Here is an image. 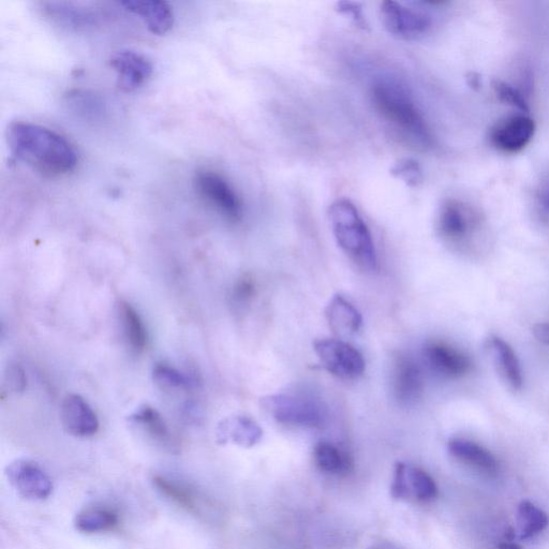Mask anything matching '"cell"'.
<instances>
[{"mask_svg":"<svg viewBox=\"0 0 549 549\" xmlns=\"http://www.w3.org/2000/svg\"><path fill=\"white\" fill-rule=\"evenodd\" d=\"M468 83L471 87L477 88L480 86V78L476 76V74H470V77H468Z\"/></svg>","mask_w":549,"mask_h":549,"instance_id":"37","label":"cell"},{"mask_svg":"<svg viewBox=\"0 0 549 549\" xmlns=\"http://www.w3.org/2000/svg\"><path fill=\"white\" fill-rule=\"evenodd\" d=\"M540 201L544 210L549 213V182H547L540 191Z\"/></svg>","mask_w":549,"mask_h":549,"instance_id":"36","label":"cell"},{"mask_svg":"<svg viewBox=\"0 0 549 549\" xmlns=\"http://www.w3.org/2000/svg\"><path fill=\"white\" fill-rule=\"evenodd\" d=\"M120 315L124 334L130 348L140 353L147 346V331L144 322L135 307L127 302L120 305Z\"/></svg>","mask_w":549,"mask_h":549,"instance_id":"27","label":"cell"},{"mask_svg":"<svg viewBox=\"0 0 549 549\" xmlns=\"http://www.w3.org/2000/svg\"><path fill=\"white\" fill-rule=\"evenodd\" d=\"M493 89L498 99L513 108L527 114L529 112L528 101L522 91L507 82L496 80Z\"/></svg>","mask_w":549,"mask_h":549,"instance_id":"31","label":"cell"},{"mask_svg":"<svg viewBox=\"0 0 549 549\" xmlns=\"http://www.w3.org/2000/svg\"><path fill=\"white\" fill-rule=\"evenodd\" d=\"M66 103L70 111L88 122L105 120L108 110L107 103L99 95L74 89L66 95Z\"/></svg>","mask_w":549,"mask_h":549,"instance_id":"23","label":"cell"},{"mask_svg":"<svg viewBox=\"0 0 549 549\" xmlns=\"http://www.w3.org/2000/svg\"><path fill=\"white\" fill-rule=\"evenodd\" d=\"M330 328L339 337L352 336L362 328L363 318L344 296L335 295L325 309Z\"/></svg>","mask_w":549,"mask_h":549,"instance_id":"20","label":"cell"},{"mask_svg":"<svg viewBox=\"0 0 549 549\" xmlns=\"http://www.w3.org/2000/svg\"><path fill=\"white\" fill-rule=\"evenodd\" d=\"M111 66L117 73L118 86L125 92L136 91L152 77L154 67L141 53L125 50L115 53Z\"/></svg>","mask_w":549,"mask_h":549,"instance_id":"15","label":"cell"},{"mask_svg":"<svg viewBox=\"0 0 549 549\" xmlns=\"http://www.w3.org/2000/svg\"><path fill=\"white\" fill-rule=\"evenodd\" d=\"M438 494L435 480L425 470L405 463L396 465L392 484L394 498L426 503L435 500Z\"/></svg>","mask_w":549,"mask_h":549,"instance_id":"11","label":"cell"},{"mask_svg":"<svg viewBox=\"0 0 549 549\" xmlns=\"http://www.w3.org/2000/svg\"><path fill=\"white\" fill-rule=\"evenodd\" d=\"M437 230L441 239L456 250L474 254L479 251L484 220L470 204L450 198L440 206Z\"/></svg>","mask_w":549,"mask_h":549,"instance_id":"4","label":"cell"},{"mask_svg":"<svg viewBox=\"0 0 549 549\" xmlns=\"http://www.w3.org/2000/svg\"><path fill=\"white\" fill-rule=\"evenodd\" d=\"M153 482L158 491L178 507L196 516H203L206 504L202 494L196 488L165 476H155Z\"/></svg>","mask_w":549,"mask_h":549,"instance_id":"19","label":"cell"},{"mask_svg":"<svg viewBox=\"0 0 549 549\" xmlns=\"http://www.w3.org/2000/svg\"><path fill=\"white\" fill-rule=\"evenodd\" d=\"M6 476L13 488L28 500H44L52 494L51 479L36 463L19 459L7 467Z\"/></svg>","mask_w":549,"mask_h":549,"instance_id":"12","label":"cell"},{"mask_svg":"<svg viewBox=\"0 0 549 549\" xmlns=\"http://www.w3.org/2000/svg\"><path fill=\"white\" fill-rule=\"evenodd\" d=\"M8 144L14 157L47 176H62L77 168L79 155L72 143L50 128L18 122L10 125Z\"/></svg>","mask_w":549,"mask_h":549,"instance_id":"1","label":"cell"},{"mask_svg":"<svg viewBox=\"0 0 549 549\" xmlns=\"http://www.w3.org/2000/svg\"><path fill=\"white\" fill-rule=\"evenodd\" d=\"M376 111L400 135L423 150L433 147L434 137L408 89L396 81L380 80L370 89Z\"/></svg>","mask_w":549,"mask_h":549,"instance_id":"2","label":"cell"},{"mask_svg":"<svg viewBox=\"0 0 549 549\" xmlns=\"http://www.w3.org/2000/svg\"><path fill=\"white\" fill-rule=\"evenodd\" d=\"M5 384L11 392H23L27 387V377L19 364H11L5 374Z\"/></svg>","mask_w":549,"mask_h":549,"instance_id":"32","label":"cell"},{"mask_svg":"<svg viewBox=\"0 0 549 549\" xmlns=\"http://www.w3.org/2000/svg\"><path fill=\"white\" fill-rule=\"evenodd\" d=\"M62 423L69 434L86 438L97 434L99 420L86 400L77 394L65 397L61 408Z\"/></svg>","mask_w":549,"mask_h":549,"instance_id":"16","label":"cell"},{"mask_svg":"<svg viewBox=\"0 0 549 549\" xmlns=\"http://www.w3.org/2000/svg\"><path fill=\"white\" fill-rule=\"evenodd\" d=\"M262 434V429L254 420L242 417V415L222 421L217 433L220 442H233L245 448H250L258 443Z\"/></svg>","mask_w":549,"mask_h":549,"instance_id":"21","label":"cell"},{"mask_svg":"<svg viewBox=\"0 0 549 549\" xmlns=\"http://www.w3.org/2000/svg\"><path fill=\"white\" fill-rule=\"evenodd\" d=\"M44 16L55 25L76 33H86L100 28L111 16L107 9L91 5L48 2L41 4Z\"/></svg>","mask_w":549,"mask_h":549,"instance_id":"7","label":"cell"},{"mask_svg":"<svg viewBox=\"0 0 549 549\" xmlns=\"http://www.w3.org/2000/svg\"><path fill=\"white\" fill-rule=\"evenodd\" d=\"M424 355L434 372L444 378H463L472 369L469 355L441 340L429 341L424 348Z\"/></svg>","mask_w":549,"mask_h":549,"instance_id":"13","label":"cell"},{"mask_svg":"<svg viewBox=\"0 0 549 549\" xmlns=\"http://www.w3.org/2000/svg\"><path fill=\"white\" fill-rule=\"evenodd\" d=\"M380 14L382 24L388 33L406 41L422 39L433 27L432 18L425 12L392 0L381 4Z\"/></svg>","mask_w":549,"mask_h":549,"instance_id":"9","label":"cell"},{"mask_svg":"<svg viewBox=\"0 0 549 549\" xmlns=\"http://www.w3.org/2000/svg\"><path fill=\"white\" fill-rule=\"evenodd\" d=\"M314 461L321 471L337 474V476L349 473L353 467L352 459L347 453L326 441L319 442L316 445Z\"/></svg>","mask_w":549,"mask_h":549,"instance_id":"25","label":"cell"},{"mask_svg":"<svg viewBox=\"0 0 549 549\" xmlns=\"http://www.w3.org/2000/svg\"><path fill=\"white\" fill-rule=\"evenodd\" d=\"M195 186L198 195L222 217L233 224L243 219V202L224 176L210 170L199 171Z\"/></svg>","mask_w":549,"mask_h":549,"instance_id":"6","label":"cell"},{"mask_svg":"<svg viewBox=\"0 0 549 549\" xmlns=\"http://www.w3.org/2000/svg\"><path fill=\"white\" fill-rule=\"evenodd\" d=\"M130 420L142 428L148 436L156 442L169 447L171 445L170 430L160 413L150 407L144 406L131 415Z\"/></svg>","mask_w":549,"mask_h":549,"instance_id":"26","label":"cell"},{"mask_svg":"<svg viewBox=\"0 0 549 549\" xmlns=\"http://www.w3.org/2000/svg\"><path fill=\"white\" fill-rule=\"evenodd\" d=\"M126 11L139 17L155 35H165L174 24V14L169 4L159 0H127L120 3Z\"/></svg>","mask_w":549,"mask_h":549,"instance_id":"17","label":"cell"},{"mask_svg":"<svg viewBox=\"0 0 549 549\" xmlns=\"http://www.w3.org/2000/svg\"><path fill=\"white\" fill-rule=\"evenodd\" d=\"M536 133V123L527 114L502 118L489 132V140L498 151L517 154L525 150Z\"/></svg>","mask_w":549,"mask_h":549,"instance_id":"10","label":"cell"},{"mask_svg":"<svg viewBox=\"0 0 549 549\" xmlns=\"http://www.w3.org/2000/svg\"><path fill=\"white\" fill-rule=\"evenodd\" d=\"M118 524H120V515L109 507L87 508L74 519V527L87 534L112 531Z\"/></svg>","mask_w":549,"mask_h":549,"instance_id":"24","label":"cell"},{"mask_svg":"<svg viewBox=\"0 0 549 549\" xmlns=\"http://www.w3.org/2000/svg\"><path fill=\"white\" fill-rule=\"evenodd\" d=\"M549 525L548 515L530 501H523L518 507V526L524 540L538 536Z\"/></svg>","mask_w":549,"mask_h":549,"instance_id":"28","label":"cell"},{"mask_svg":"<svg viewBox=\"0 0 549 549\" xmlns=\"http://www.w3.org/2000/svg\"><path fill=\"white\" fill-rule=\"evenodd\" d=\"M500 549H522L521 546L513 543H503L500 545Z\"/></svg>","mask_w":549,"mask_h":549,"instance_id":"38","label":"cell"},{"mask_svg":"<svg viewBox=\"0 0 549 549\" xmlns=\"http://www.w3.org/2000/svg\"><path fill=\"white\" fill-rule=\"evenodd\" d=\"M154 380L163 389H185L189 380L180 370L167 363H158L154 367Z\"/></svg>","mask_w":549,"mask_h":549,"instance_id":"30","label":"cell"},{"mask_svg":"<svg viewBox=\"0 0 549 549\" xmlns=\"http://www.w3.org/2000/svg\"><path fill=\"white\" fill-rule=\"evenodd\" d=\"M532 332L534 337H536L541 344L549 347V322H542L534 325Z\"/></svg>","mask_w":549,"mask_h":549,"instance_id":"35","label":"cell"},{"mask_svg":"<svg viewBox=\"0 0 549 549\" xmlns=\"http://www.w3.org/2000/svg\"><path fill=\"white\" fill-rule=\"evenodd\" d=\"M255 284L251 278L245 277L236 284L233 291V299L237 303H247L255 295Z\"/></svg>","mask_w":549,"mask_h":549,"instance_id":"34","label":"cell"},{"mask_svg":"<svg viewBox=\"0 0 549 549\" xmlns=\"http://www.w3.org/2000/svg\"><path fill=\"white\" fill-rule=\"evenodd\" d=\"M391 174L411 188H417L424 182V174L419 162L411 158L398 160L392 167Z\"/></svg>","mask_w":549,"mask_h":549,"instance_id":"29","label":"cell"},{"mask_svg":"<svg viewBox=\"0 0 549 549\" xmlns=\"http://www.w3.org/2000/svg\"><path fill=\"white\" fill-rule=\"evenodd\" d=\"M329 219L341 250L361 269L375 271L378 261L373 236L356 206L348 199H338L330 206Z\"/></svg>","mask_w":549,"mask_h":549,"instance_id":"3","label":"cell"},{"mask_svg":"<svg viewBox=\"0 0 549 549\" xmlns=\"http://www.w3.org/2000/svg\"><path fill=\"white\" fill-rule=\"evenodd\" d=\"M337 10L339 13L344 14L345 17L350 18L363 31H367L368 24L364 17L362 6L359 3L341 2L337 4Z\"/></svg>","mask_w":549,"mask_h":549,"instance_id":"33","label":"cell"},{"mask_svg":"<svg viewBox=\"0 0 549 549\" xmlns=\"http://www.w3.org/2000/svg\"><path fill=\"white\" fill-rule=\"evenodd\" d=\"M491 347L503 378L513 390H521L524 383L523 369L514 349L498 336L491 338Z\"/></svg>","mask_w":549,"mask_h":549,"instance_id":"22","label":"cell"},{"mask_svg":"<svg viewBox=\"0 0 549 549\" xmlns=\"http://www.w3.org/2000/svg\"><path fill=\"white\" fill-rule=\"evenodd\" d=\"M449 452L457 461L486 474L487 477H495L498 474L497 458L477 442L453 439L449 442Z\"/></svg>","mask_w":549,"mask_h":549,"instance_id":"18","label":"cell"},{"mask_svg":"<svg viewBox=\"0 0 549 549\" xmlns=\"http://www.w3.org/2000/svg\"><path fill=\"white\" fill-rule=\"evenodd\" d=\"M262 407L281 424L321 428L329 420L328 407L306 394H276L262 399Z\"/></svg>","mask_w":549,"mask_h":549,"instance_id":"5","label":"cell"},{"mask_svg":"<svg viewBox=\"0 0 549 549\" xmlns=\"http://www.w3.org/2000/svg\"><path fill=\"white\" fill-rule=\"evenodd\" d=\"M393 390L397 402L411 406L421 399L424 392L422 369L410 356L399 354L394 362Z\"/></svg>","mask_w":549,"mask_h":549,"instance_id":"14","label":"cell"},{"mask_svg":"<svg viewBox=\"0 0 549 549\" xmlns=\"http://www.w3.org/2000/svg\"><path fill=\"white\" fill-rule=\"evenodd\" d=\"M314 349L324 368L332 375L346 380L356 379L364 374L363 355L340 339H318Z\"/></svg>","mask_w":549,"mask_h":549,"instance_id":"8","label":"cell"}]
</instances>
